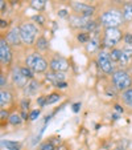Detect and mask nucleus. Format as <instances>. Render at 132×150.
Returning a JSON list of instances; mask_svg holds the SVG:
<instances>
[{
  "mask_svg": "<svg viewBox=\"0 0 132 150\" xmlns=\"http://www.w3.org/2000/svg\"><path fill=\"white\" fill-rule=\"evenodd\" d=\"M99 23L103 28H120L124 23L122 9L115 7L104 9L99 16Z\"/></svg>",
  "mask_w": 132,
  "mask_h": 150,
  "instance_id": "1",
  "label": "nucleus"
},
{
  "mask_svg": "<svg viewBox=\"0 0 132 150\" xmlns=\"http://www.w3.org/2000/svg\"><path fill=\"white\" fill-rule=\"evenodd\" d=\"M20 29V35H21V41H23L24 45L27 47H32L36 44V40L38 39L37 35H38V28L34 23L31 21H23V23L19 25Z\"/></svg>",
  "mask_w": 132,
  "mask_h": 150,
  "instance_id": "2",
  "label": "nucleus"
},
{
  "mask_svg": "<svg viewBox=\"0 0 132 150\" xmlns=\"http://www.w3.org/2000/svg\"><path fill=\"white\" fill-rule=\"evenodd\" d=\"M124 32L120 28H104L103 31V39H102V44H103V49H111L116 48L119 42L123 40Z\"/></svg>",
  "mask_w": 132,
  "mask_h": 150,
  "instance_id": "3",
  "label": "nucleus"
},
{
  "mask_svg": "<svg viewBox=\"0 0 132 150\" xmlns=\"http://www.w3.org/2000/svg\"><path fill=\"white\" fill-rule=\"evenodd\" d=\"M111 82H112L114 88H115L116 91L124 92L131 88L132 77L129 76V73L127 71H124V69H116V71L111 74Z\"/></svg>",
  "mask_w": 132,
  "mask_h": 150,
  "instance_id": "4",
  "label": "nucleus"
},
{
  "mask_svg": "<svg viewBox=\"0 0 132 150\" xmlns=\"http://www.w3.org/2000/svg\"><path fill=\"white\" fill-rule=\"evenodd\" d=\"M25 65L33 69L34 73H44L48 71L49 64L40 52H32L25 57Z\"/></svg>",
  "mask_w": 132,
  "mask_h": 150,
  "instance_id": "5",
  "label": "nucleus"
},
{
  "mask_svg": "<svg viewBox=\"0 0 132 150\" xmlns=\"http://www.w3.org/2000/svg\"><path fill=\"white\" fill-rule=\"evenodd\" d=\"M96 62H98V67L101 68V71L106 74H112L115 69V62L111 60L110 56V52H107L106 49H101L96 53Z\"/></svg>",
  "mask_w": 132,
  "mask_h": 150,
  "instance_id": "6",
  "label": "nucleus"
},
{
  "mask_svg": "<svg viewBox=\"0 0 132 150\" xmlns=\"http://www.w3.org/2000/svg\"><path fill=\"white\" fill-rule=\"evenodd\" d=\"M69 23L73 28L77 29H82V31H86L90 33H93V31L95 29V21H94L91 17H83V16H78V15H71L69 16Z\"/></svg>",
  "mask_w": 132,
  "mask_h": 150,
  "instance_id": "7",
  "label": "nucleus"
},
{
  "mask_svg": "<svg viewBox=\"0 0 132 150\" xmlns=\"http://www.w3.org/2000/svg\"><path fill=\"white\" fill-rule=\"evenodd\" d=\"M70 8L74 15L83 17H93L95 13V7L87 3H82V1H70Z\"/></svg>",
  "mask_w": 132,
  "mask_h": 150,
  "instance_id": "8",
  "label": "nucleus"
},
{
  "mask_svg": "<svg viewBox=\"0 0 132 150\" xmlns=\"http://www.w3.org/2000/svg\"><path fill=\"white\" fill-rule=\"evenodd\" d=\"M69 68H70L69 61L61 56H54L49 61V69L53 72H68Z\"/></svg>",
  "mask_w": 132,
  "mask_h": 150,
  "instance_id": "9",
  "label": "nucleus"
},
{
  "mask_svg": "<svg viewBox=\"0 0 132 150\" xmlns=\"http://www.w3.org/2000/svg\"><path fill=\"white\" fill-rule=\"evenodd\" d=\"M0 61L3 65H8L12 61V49L7 40L4 37H1L0 40Z\"/></svg>",
  "mask_w": 132,
  "mask_h": 150,
  "instance_id": "10",
  "label": "nucleus"
},
{
  "mask_svg": "<svg viewBox=\"0 0 132 150\" xmlns=\"http://www.w3.org/2000/svg\"><path fill=\"white\" fill-rule=\"evenodd\" d=\"M11 79H12V81H13V84L16 85V86H19V88H25L27 85H28V82L31 81V80H28L23 73H21L20 67H13V68H12Z\"/></svg>",
  "mask_w": 132,
  "mask_h": 150,
  "instance_id": "11",
  "label": "nucleus"
},
{
  "mask_svg": "<svg viewBox=\"0 0 132 150\" xmlns=\"http://www.w3.org/2000/svg\"><path fill=\"white\" fill-rule=\"evenodd\" d=\"M4 39L7 40V42H8L11 47H20L21 44H23L19 27H13V28L9 29V31L7 32V35H6V37H4Z\"/></svg>",
  "mask_w": 132,
  "mask_h": 150,
  "instance_id": "12",
  "label": "nucleus"
},
{
  "mask_svg": "<svg viewBox=\"0 0 132 150\" xmlns=\"http://www.w3.org/2000/svg\"><path fill=\"white\" fill-rule=\"evenodd\" d=\"M45 79H46V81H49L53 85H56V84H58V82L65 81V80H66V74H65V72H53V71H50V72L46 73Z\"/></svg>",
  "mask_w": 132,
  "mask_h": 150,
  "instance_id": "13",
  "label": "nucleus"
},
{
  "mask_svg": "<svg viewBox=\"0 0 132 150\" xmlns=\"http://www.w3.org/2000/svg\"><path fill=\"white\" fill-rule=\"evenodd\" d=\"M122 13H123L124 23H131L132 21V1H127L122 7Z\"/></svg>",
  "mask_w": 132,
  "mask_h": 150,
  "instance_id": "14",
  "label": "nucleus"
},
{
  "mask_svg": "<svg viewBox=\"0 0 132 150\" xmlns=\"http://www.w3.org/2000/svg\"><path fill=\"white\" fill-rule=\"evenodd\" d=\"M34 47H36V49L38 52H45L49 49V41L46 37L44 36H40L38 39L36 40V44H34Z\"/></svg>",
  "mask_w": 132,
  "mask_h": 150,
  "instance_id": "15",
  "label": "nucleus"
},
{
  "mask_svg": "<svg viewBox=\"0 0 132 150\" xmlns=\"http://www.w3.org/2000/svg\"><path fill=\"white\" fill-rule=\"evenodd\" d=\"M11 100H12L11 93L8 91L1 89V92H0V106H1V109H4V106H7L11 102Z\"/></svg>",
  "mask_w": 132,
  "mask_h": 150,
  "instance_id": "16",
  "label": "nucleus"
},
{
  "mask_svg": "<svg viewBox=\"0 0 132 150\" xmlns=\"http://www.w3.org/2000/svg\"><path fill=\"white\" fill-rule=\"evenodd\" d=\"M40 82L38 81H36V80H31V81L28 82V85L25 86V93H28V94H34V93H37V91L40 89Z\"/></svg>",
  "mask_w": 132,
  "mask_h": 150,
  "instance_id": "17",
  "label": "nucleus"
},
{
  "mask_svg": "<svg viewBox=\"0 0 132 150\" xmlns=\"http://www.w3.org/2000/svg\"><path fill=\"white\" fill-rule=\"evenodd\" d=\"M120 97H122V101H123L124 104L128 106V108H132V88H129V89H127V91L122 92Z\"/></svg>",
  "mask_w": 132,
  "mask_h": 150,
  "instance_id": "18",
  "label": "nucleus"
},
{
  "mask_svg": "<svg viewBox=\"0 0 132 150\" xmlns=\"http://www.w3.org/2000/svg\"><path fill=\"white\" fill-rule=\"evenodd\" d=\"M46 3H48V0H31L29 1L31 7L36 11H44L46 8Z\"/></svg>",
  "mask_w": 132,
  "mask_h": 150,
  "instance_id": "19",
  "label": "nucleus"
},
{
  "mask_svg": "<svg viewBox=\"0 0 132 150\" xmlns=\"http://www.w3.org/2000/svg\"><path fill=\"white\" fill-rule=\"evenodd\" d=\"M99 49V40L96 39V37H91L90 41L86 44V51L87 52H95Z\"/></svg>",
  "mask_w": 132,
  "mask_h": 150,
  "instance_id": "20",
  "label": "nucleus"
},
{
  "mask_svg": "<svg viewBox=\"0 0 132 150\" xmlns=\"http://www.w3.org/2000/svg\"><path fill=\"white\" fill-rule=\"evenodd\" d=\"M3 146L7 147L8 150H21V144H20V142H16V141H8V139H4Z\"/></svg>",
  "mask_w": 132,
  "mask_h": 150,
  "instance_id": "21",
  "label": "nucleus"
},
{
  "mask_svg": "<svg viewBox=\"0 0 132 150\" xmlns=\"http://www.w3.org/2000/svg\"><path fill=\"white\" fill-rule=\"evenodd\" d=\"M122 54H123V49L118 48V47H116V48H112L110 51V56H111V60H112L114 62H119Z\"/></svg>",
  "mask_w": 132,
  "mask_h": 150,
  "instance_id": "22",
  "label": "nucleus"
},
{
  "mask_svg": "<svg viewBox=\"0 0 132 150\" xmlns=\"http://www.w3.org/2000/svg\"><path fill=\"white\" fill-rule=\"evenodd\" d=\"M23 116H20L19 113H12L9 114V118H8V122L11 125H13V126H17V125H20L21 122H23Z\"/></svg>",
  "mask_w": 132,
  "mask_h": 150,
  "instance_id": "23",
  "label": "nucleus"
},
{
  "mask_svg": "<svg viewBox=\"0 0 132 150\" xmlns=\"http://www.w3.org/2000/svg\"><path fill=\"white\" fill-rule=\"evenodd\" d=\"M90 39H91V35L86 31H82L77 35V40H78L79 42H82V44H87V42L90 41Z\"/></svg>",
  "mask_w": 132,
  "mask_h": 150,
  "instance_id": "24",
  "label": "nucleus"
},
{
  "mask_svg": "<svg viewBox=\"0 0 132 150\" xmlns=\"http://www.w3.org/2000/svg\"><path fill=\"white\" fill-rule=\"evenodd\" d=\"M20 71H21V73H23L28 80H33L34 79V72H33V69H31L29 67H27V65L20 67Z\"/></svg>",
  "mask_w": 132,
  "mask_h": 150,
  "instance_id": "25",
  "label": "nucleus"
},
{
  "mask_svg": "<svg viewBox=\"0 0 132 150\" xmlns=\"http://www.w3.org/2000/svg\"><path fill=\"white\" fill-rule=\"evenodd\" d=\"M59 98H61V96H59L58 93H52L50 96L46 97V105H53V104H56L57 101H59Z\"/></svg>",
  "mask_w": 132,
  "mask_h": 150,
  "instance_id": "26",
  "label": "nucleus"
},
{
  "mask_svg": "<svg viewBox=\"0 0 132 150\" xmlns=\"http://www.w3.org/2000/svg\"><path fill=\"white\" fill-rule=\"evenodd\" d=\"M122 49H123V54H126L128 59L132 60V44H124Z\"/></svg>",
  "mask_w": 132,
  "mask_h": 150,
  "instance_id": "27",
  "label": "nucleus"
},
{
  "mask_svg": "<svg viewBox=\"0 0 132 150\" xmlns=\"http://www.w3.org/2000/svg\"><path fill=\"white\" fill-rule=\"evenodd\" d=\"M40 150H56V147H54V144L52 141H46L40 146Z\"/></svg>",
  "mask_w": 132,
  "mask_h": 150,
  "instance_id": "28",
  "label": "nucleus"
},
{
  "mask_svg": "<svg viewBox=\"0 0 132 150\" xmlns=\"http://www.w3.org/2000/svg\"><path fill=\"white\" fill-rule=\"evenodd\" d=\"M33 20L36 21V23H38L40 25H44L45 24V17L42 16V15H36V16H33Z\"/></svg>",
  "mask_w": 132,
  "mask_h": 150,
  "instance_id": "29",
  "label": "nucleus"
},
{
  "mask_svg": "<svg viewBox=\"0 0 132 150\" xmlns=\"http://www.w3.org/2000/svg\"><path fill=\"white\" fill-rule=\"evenodd\" d=\"M123 41H124V44H132V33L131 32H124Z\"/></svg>",
  "mask_w": 132,
  "mask_h": 150,
  "instance_id": "30",
  "label": "nucleus"
},
{
  "mask_svg": "<svg viewBox=\"0 0 132 150\" xmlns=\"http://www.w3.org/2000/svg\"><path fill=\"white\" fill-rule=\"evenodd\" d=\"M38 116H40V110L38 109H34V110H32L31 114H29V120H31V121H34Z\"/></svg>",
  "mask_w": 132,
  "mask_h": 150,
  "instance_id": "31",
  "label": "nucleus"
},
{
  "mask_svg": "<svg viewBox=\"0 0 132 150\" xmlns=\"http://www.w3.org/2000/svg\"><path fill=\"white\" fill-rule=\"evenodd\" d=\"M57 89H65V88H68L69 85H68V82L66 81H62V82H58V84H56L54 85Z\"/></svg>",
  "mask_w": 132,
  "mask_h": 150,
  "instance_id": "32",
  "label": "nucleus"
},
{
  "mask_svg": "<svg viewBox=\"0 0 132 150\" xmlns=\"http://www.w3.org/2000/svg\"><path fill=\"white\" fill-rule=\"evenodd\" d=\"M6 84H7V80H6V77H4V74H1V76H0V85H1V89H4Z\"/></svg>",
  "mask_w": 132,
  "mask_h": 150,
  "instance_id": "33",
  "label": "nucleus"
},
{
  "mask_svg": "<svg viewBox=\"0 0 132 150\" xmlns=\"http://www.w3.org/2000/svg\"><path fill=\"white\" fill-rule=\"evenodd\" d=\"M8 120L9 118V114L8 113H7V112L6 110H4V109H1V120Z\"/></svg>",
  "mask_w": 132,
  "mask_h": 150,
  "instance_id": "34",
  "label": "nucleus"
},
{
  "mask_svg": "<svg viewBox=\"0 0 132 150\" xmlns=\"http://www.w3.org/2000/svg\"><path fill=\"white\" fill-rule=\"evenodd\" d=\"M79 109H81V104H79V102H77V104H74L73 105V112H79Z\"/></svg>",
  "mask_w": 132,
  "mask_h": 150,
  "instance_id": "35",
  "label": "nucleus"
},
{
  "mask_svg": "<svg viewBox=\"0 0 132 150\" xmlns=\"http://www.w3.org/2000/svg\"><path fill=\"white\" fill-rule=\"evenodd\" d=\"M6 7H7L6 1H4V0H0V8H1V12H4V9H6Z\"/></svg>",
  "mask_w": 132,
  "mask_h": 150,
  "instance_id": "36",
  "label": "nucleus"
},
{
  "mask_svg": "<svg viewBox=\"0 0 132 150\" xmlns=\"http://www.w3.org/2000/svg\"><path fill=\"white\" fill-rule=\"evenodd\" d=\"M56 150H68V147L64 146V145H61V146H57V147H56Z\"/></svg>",
  "mask_w": 132,
  "mask_h": 150,
  "instance_id": "37",
  "label": "nucleus"
},
{
  "mask_svg": "<svg viewBox=\"0 0 132 150\" xmlns=\"http://www.w3.org/2000/svg\"><path fill=\"white\" fill-rule=\"evenodd\" d=\"M115 108H116V110H119V112H123V108H120V106H119V105H116Z\"/></svg>",
  "mask_w": 132,
  "mask_h": 150,
  "instance_id": "38",
  "label": "nucleus"
},
{
  "mask_svg": "<svg viewBox=\"0 0 132 150\" xmlns=\"http://www.w3.org/2000/svg\"><path fill=\"white\" fill-rule=\"evenodd\" d=\"M87 1H93V0H87Z\"/></svg>",
  "mask_w": 132,
  "mask_h": 150,
  "instance_id": "39",
  "label": "nucleus"
}]
</instances>
